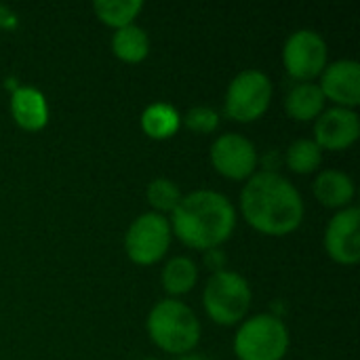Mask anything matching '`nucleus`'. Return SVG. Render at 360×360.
<instances>
[{"mask_svg":"<svg viewBox=\"0 0 360 360\" xmlns=\"http://www.w3.org/2000/svg\"><path fill=\"white\" fill-rule=\"evenodd\" d=\"M148 335L169 354H190L200 342V323L190 306L179 300H162L148 314Z\"/></svg>","mask_w":360,"mask_h":360,"instance_id":"obj_3","label":"nucleus"},{"mask_svg":"<svg viewBox=\"0 0 360 360\" xmlns=\"http://www.w3.org/2000/svg\"><path fill=\"white\" fill-rule=\"evenodd\" d=\"M272 101V80L259 70H243L228 84L224 110L236 122L259 120Z\"/></svg>","mask_w":360,"mask_h":360,"instance_id":"obj_6","label":"nucleus"},{"mask_svg":"<svg viewBox=\"0 0 360 360\" xmlns=\"http://www.w3.org/2000/svg\"><path fill=\"white\" fill-rule=\"evenodd\" d=\"M93 11L97 19L114 30L131 25L137 15L143 11L141 0H97L93 2Z\"/></svg>","mask_w":360,"mask_h":360,"instance_id":"obj_19","label":"nucleus"},{"mask_svg":"<svg viewBox=\"0 0 360 360\" xmlns=\"http://www.w3.org/2000/svg\"><path fill=\"white\" fill-rule=\"evenodd\" d=\"M283 162L287 165L289 171L297 175H310L323 165V150L316 146L314 139H297L293 141L287 152Z\"/></svg>","mask_w":360,"mask_h":360,"instance_id":"obj_20","label":"nucleus"},{"mask_svg":"<svg viewBox=\"0 0 360 360\" xmlns=\"http://www.w3.org/2000/svg\"><path fill=\"white\" fill-rule=\"evenodd\" d=\"M173 234L190 249L211 251L224 245L236 228V209L215 190H194L181 196L171 213Z\"/></svg>","mask_w":360,"mask_h":360,"instance_id":"obj_2","label":"nucleus"},{"mask_svg":"<svg viewBox=\"0 0 360 360\" xmlns=\"http://www.w3.org/2000/svg\"><path fill=\"white\" fill-rule=\"evenodd\" d=\"M112 51L124 63H139L150 53V38L143 27L131 23L120 27L112 36Z\"/></svg>","mask_w":360,"mask_h":360,"instance_id":"obj_17","label":"nucleus"},{"mask_svg":"<svg viewBox=\"0 0 360 360\" xmlns=\"http://www.w3.org/2000/svg\"><path fill=\"white\" fill-rule=\"evenodd\" d=\"M213 169L234 181L249 179L257 173L259 154L251 139L240 133H224L219 135L209 152Z\"/></svg>","mask_w":360,"mask_h":360,"instance_id":"obj_9","label":"nucleus"},{"mask_svg":"<svg viewBox=\"0 0 360 360\" xmlns=\"http://www.w3.org/2000/svg\"><path fill=\"white\" fill-rule=\"evenodd\" d=\"M285 110L297 122L316 120L325 112V95L321 93L319 84H314V82H300V84H295L287 93Z\"/></svg>","mask_w":360,"mask_h":360,"instance_id":"obj_15","label":"nucleus"},{"mask_svg":"<svg viewBox=\"0 0 360 360\" xmlns=\"http://www.w3.org/2000/svg\"><path fill=\"white\" fill-rule=\"evenodd\" d=\"M181 124L192 131V133H198V135H211L217 131L219 127V114L213 110V108H207V105H196L192 110L186 112V116L181 118Z\"/></svg>","mask_w":360,"mask_h":360,"instance_id":"obj_22","label":"nucleus"},{"mask_svg":"<svg viewBox=\"0 0 360 360\" xmlns=\"http://www.w3.org/2000/svg\"><path fill=\"white\" fill-rule=\"evenodd\" d=\"M251 287L247 278L232 270L213 272L202 291V306L207 316L221 327H232L245 321L251 308Z\"/></svg>","mask_w":360,"mask_h":360,"instance_id":"obj_4","label":"nucleus"},{"mask_svg":"<svg viewBox=\"0 0 360 360\" xmlns=\"http://www.w3.org/2000/svg\"><path fill=\"white\" fill-rule=\"evenodd\" d=\"M177 360H209V359H207V356H202V354L190 352V354H184V356H179Z\"/></svg>","mask_w":360,"mask_h":360,"instance_id":"obj_25","label":"nucleus"},{"mask_svg":"<svg viewBox=\"0 0 360 360\" xmlns=\"http://www.w3.org/2000/svg\"><path fill=\"white\" fill-rule=\"evenodd\" d=\"M146 196H148V202L154 209V213L165 215V213H173V209L179 205L184 194L175 181H171L167 177H158L148 184Z\"/></svg>","mask_w":360,"mask_h":360,"instance_id":"obj_21","label":"nucleus"},{"mask_svg":"<svg viewBox=\"0 0 360 360\" xmlns=\"http://www.w3.org/2000/svg\"><path fill=\"white\" fill-rule=\"evenodd\" d=\"M143 360H158V359H143Z\"/></svg>","mask_w":360,"mask_h":360,"instance_id":"obj_26","label":"nucleus"},{"mask_svg":"<svg viewBox=\"0 0 360 360\" xmlns=\"http://www.w3.org/2000/svg\"><path fill=\"white\" fill-rule=\"evenodd\" d=\"M289 329L276 314H255L238 327L234 354L238 360H283L289 350Z\"/></svg>","mask_w":360,"mask_h":360,"instance_id":"obj_5","label":"nucleus"},{"mask_svg":"<svg viewBox=\"0 0 360 360\" xmlns=\"http://www.w3.org/2000/svg\"><path fill=\"white\" fill-rule=\"evenodd\" d=\"M17 25H19V17H17V13H15L11 6L0 4V27H2V30H6V32H11V30H15Z\"/></svg>","mask_w":360,"mask_h":360,"instance_id":"obj_24","label":"nucleus"},{"mask_svg":"<svg viewBox=\"0 0 360 360\" xmlns=\"http://www.w3.org/2000/svg\"><path fill=\"white\" fill-rule=\"evenodd\" d=\"M179 127L181 116L167 101L150 103L141 114V129L150 139H169L179 131Z\"/></svg>","mask_w":360,"mask_h":360,"instance_id":"obj_16","label":"nucleus"},{"mask_svg":"<svg viewBox=\"0 0 360 360\" xmlns=\"http://www.w3.org/2000/svg\"><path fill=\"white\" fill-rule=\"evenodd\" d=\"M360 135V118L354 110L329 108L314 120V141L325 152H342L356 143Z\"/></svg>","mask_w":360,"mask_h":360,"instance_id":"obj_11","label":"nucleus"},{"mask_svg":"<svg viewBox=\"0 0 360 360\" xmlns=\"http://www.w3.org/2000/svg\"><path fill=\"white\" fill-rule=\"evenodd\" d=\"M354 181L348 173L340 169H325L314 179V196L327 209H346L354 200Z\"/></svg>","mask_w":360,"mask_h":360,"instance_id":"obj_14","label":"nucleus"},{"mask_svg":"<svg viewBox=\"0 0 360 360\" xmlns=\"http://www.w3.org/2000/svg\"><path fill=\"white\" fill-rule=\"evenodd\" d=\"M205 266L211 270V274L219 272V270H226V255L219 249L205 251Z\"/></svg>","mask_w":360,"mask_h":360,"instance_id":"obj_23","label":"nucleus"},{"mask_svg":"<svg viewBox=\"0 0 360 360\" xmlns=\"http://www.w3.org/2000/svg\"><path fill=\"white\" fill-rule=\"evenodd\" d=\"M321 93L338 108L354 110L360 103V63L356 59H340L327 63L321 74Z\"/></svg>","mask_w":360,"mask_h":360,"instance_id":"obj_12","label":"nucleus"},{"mask_svg":"<svg viewBox=\"0 0 360 360\" xmlns=\"http://www.w3.org/2000/svg\"><path fill=\"white\" fill-rule=\"evenodd\" d=\"M162 287L169 295H173V300L177 295H186L190 293L196 283H198V266L186 257V255H177L173 259L167 262V266L162 268Z\"/></svg>","mask_w":360,"mask_h":360,"instance_id":"obj_18","label":"nucleus"},{"mask_svg":"<svg viewBox=\"0 0 360 360\" xmlns=\"http://www.w3.org/2000/svg\"><path fill=\"white\" fill-rule=\"evenodd\" d=\"M329 49L325 38L314 30L293 32L283 46V63L291 78L310 82L327 68Z\"/></svg>","mask_w":360,"mask_h":360,"instance_id":"obj_8","label":"nucleus"},{"mask_svg":"<svg viewBox=\"0 0 360 360\" xmlns=\"http://www.w3.org/2000/svg\"><path fill=\"white\" fill-rule=\"evenodd\" d=\"M245 221L266 236H287L304 221V198L281 173L257 171L240 190Z\"/></svg>","mask_w":360,"mask_h":360,"instance_id":"obj_1","label":"nucleus"},{"mask_svg":"<svg viewBox=\"0 0 360 360\" xmlns=\"http://www.w3.org/2000/svg\"><path fill=\"white\" fill-rule=\"evenodd\" d=\"M173 230L169 217L160 213H141L124 234V251L137 266L158 264L171 247Z\"/></svg>","mask_w":360,"mask_h":360,"instance_id":"obj_7","label":"nucleus"},{"mask_svg":"<svg viewBox=\"0 0 360 360\" xmlns=\"http://www.w3.org/2000/svg\"><path fill=\"white\" fill-rule=\"evenodd\" d=\"M11 114L23 131H40L49 122V103L34 86H17L11 95Z\"/></svg>","mask_w":360,"mask_h":360,"instance_id":"obj_13","label":"nucleus"},{"mask_svg":"<svg viewBox=\"0 0 360 360\" xmlns=\"http://www.w3.org/2000/svg\"><path fill=\"white\" fill-rule=\"evenodd\" d=\"M325 251L342 264L354 266L360 262V211L359 207H346L338 211L325 228Z\"/></svg>","mask_w":360,"mask_h":360,"instance_id":"obj_10","label":"nucleus"}]
</instances>
